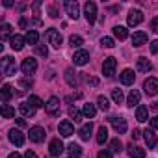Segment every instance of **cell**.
Masks as SVG:
<instances>
[{
	"instance_id": "30bf717a",
	"label": "cell",
	"mask_w": 158,
	"mask_h": 158,
	"mask_svg": "<svg viewBox=\"0 0 158 158\" xmlns=\"http://www.w3.org/2000/svg\"><path fill=\"white\" fill-rule=\"evenodd\" d=\"M28 136H30V141H34V143H41V141L45 139V128H41V127H32Z\"/></svg>"
},
{
	"instance_id": "9a60e30c",
	"label": "cell",
	"mask_w": 158,
	"mask_h": 158,
	"mask_svg": "<svg viewBox=\"0 0 158 158\" xmlns=\"http://www.w3.org/2000/svg\"><path fill=\"white\" fill-rule=\"evenodd\" d=\"M58 130H60V134H61L63 138H71V136L74 134V128H73V125H71L69 121H61V123L58 125Z\"/></svg>"
},
{
	"instance_id": "681fc988",
	"label": "cell",
	"mask_w": 158,
	"mask_h": 158,
	"mask_svg": "<svg viewBox=\"0 0 158 158\" xmlns=\"http://www.w3.org/2000/svg\"><path fill=\"white\" fill-rule=\"evenodd\" d=\"M130 136H132V139H139V136H141V132H139V130H138V128H134V130H132V134H130Z\"/></svg>"
},
{
	"instance_id": "5bb4252c",
	"label": "cell",
	"mask_w": 158,
	"mask_h": 158,
	"mask_svg": "<svg viewBox=\"0 0 158 158\" xmlns=\"http://www.w3.org/2000/svg\"><path fill=\"white\" fill-rule=\"evenodd\" d=\"M110 123H112V127H114L119 134H125V132H127V121H125L123 117H110Z\"/></svg>"
},
{
	"instance_id": "e575fe53",
	"label": "cell",
	"mask_w": 158,
	"mask_h": 158,
	"mask_svg": "<svg viewBox=\"0 0 158 158\" xmlns=\"http://www.w3.org/2000/svg\"><path fill=\"white\" fill-rule=\"evenodd\" d=\"M106 139H108V130H106V127H101V128H99V132H97V143H99V145H102Z\"/></svg>"
},
{
	"instance_id": "f5cc1de1",
	"label": "cell",
	"mask_w": 158,
	"mask_h": 158,
	"mask_svg": "<svg viewBox=\"0 0 158 158\" xmlns=\"http://www.w3.org/2000/svg\"><path fill=\"white\" fill-rule=\"evenodd\" d=\"M19 24H21V28H24V26H26V19H24V17H23V19H21V21H19Z\"/></svg>"
},
{
	"instance_id": "c3c4849f",
	"label": "cell",
	"mask_w": 158,
	"mask_h": 158,
	"mask_svg": "<svg viewBox=\"0 0 158 158\" xmlns=\"http://www.w3.org/2000/svg\"><path fill=\"white\" fill-rule=\"evenodd\" d=\"M48 13H50V17H52V19H56V17H58V10H56L54 6H50V8H48Z\"/></svg>"
},
{
	"instance_id": "8992f818",
	"label": "cell",
	"mask_w": 158,
	"mask_h": 158,
	"mask_svg": "<svg viewBox=\"0 0 158 158\" xmlns=\"http://www.w3.org/2000/svg\"><path fill=\"white\" fill-rule=\"evenodd\" d=\"M143 89L147 95H158V78H147L143 82Z\"/></svg>"
},
{
	"instance_id": "74e56055",
	"label": "cell",
	"mask_w": 158,
	"mask_h": 158,
	"mask_svg": "<svg viewBox=\"0 0 158 158\" xmlns=\"http://www.w3.org/2000/svg\"><path fill=\"white\" fill-rule=\"evenodd\" d=\"M110 149H112L114 152H121V151H123V143H121V139H119V138L112 139V141H110Z\"/></svg>"
},
{
	"instance_id": "603a6c76",
	"label": "cell",
	"mask_w": 158,
	"mask_h": 158,
	"mask_svg": "<svg viewBox=\"0 0 158 158\" xmlns=\"http://www.w3.org/2000/svg\"><path fill=\"white\" fill-rule=\"evenodd\" d=\"M147 43V34L145 32H134V35H132V45L134 47H141V45H145Z\"/></svg>"
},
{
	"instance_id": "d6a6232c",
	"label": "cell",
	"mask_w": 158,
	"mask_h": 158,
	"mask_svg": "<svg viewBox=\"0 0 158 158\" xmlns=\"http://www.w3.org/2000/svg\"><path fill=\"white\" fill-rule=\"evenodd\" d=\"M11 95H13V88H11L10 84H4V86H2V101L8 102V101L11 99Z\"/></svg>"
},
{
	"instance_id": "4fadbf2b",
	"label": "cell",
	"mask_w": 158,
	"mask_h": 158,
	"mask_svg": "<svg viewBox=\"0 0 158 158\" xmlns=\"http://www.w3.org/2000/svg\"><path fill=\"white\" fill-rule=\"evenodd\" d=\"M10 141H11L13 145L21 147V145L24 143V134H23L21 130H17V128H11V130H10Z\"/></svg>"
},
{
	"instance_id": "4316f807",
	"label": "cell",
	"mask_w": 158,
	"mask_h": 158,
	"mask_svg": "<svg viewBox=\"0 0 158 158\" xmlns=\"http://www.w3.org/2000/svg\"><path fill=\"white\" fill-rule=\"evenodd\" d=\"M128 154H130V158H145V151L136 145H128Z\"/></svg>"
},
{
	"instance_id": "7c38bea8",
	"label": "cell",
	"mask_w": 158,
	"mask_h": 158,
	"mask_svg": "<svg viewBox=\"0 0 158 158\" xmlns=\"http://www.w3.org/2000/svg\"><path fill=\"white\" fill-rule=\"evenodd\" d=\"M73 61H74V65H86L89 61V52H86V50H76L74 56H73Z\"/></svg>"
},
{
	"instance_id": "f546056e",
	"label": "cell",
	"mask_w": 158,
	"mask_h": 158,
	"mask_svg": "<svg viewBox=\"0 0 158 158\" xmlns=\"http://www.w3.org/2000/svg\"><path fill=\"white\" fill-rule=\"evenodd\" d=\"M82 114H84L86 117L93 119V117L97 115V108H95V104H84V108H82Z\"/></svg>"
},
{
	"instance_id": "836d02e7",
	"label": "cell",
	"mask_w": 158,
	"mask_h": 158,
	"mask_svg": "<svg viewBox=\"0 0 158 158\" xmlns=\"http://www.w3.org/2000/svg\"><path fill=\"white\" fill-rule=\"evenodd\" d=\"M97 106H99L102 112H108V110H110V101H108L104 95H101V97L97 99Z\"/></svg>"
},
{
	"instance_id": "ffe728a7",
	"label": "cell",
	"mask_w": 158,
	"mask_h": 158,
	"mask_svg": "<svg viewBox=\"0 0 158 158\" xmlns=\"http://www.w3.org/2000/svg\"><path fill=\"white\" fill-rule=\"evenodd\" d=\"M136 67H138V71H141V73H149L151 69H152V63L147 60V58H138V61H136Z\"/></svg>"
},
{
	"instance_id": "d590c367",
	"label": "cell",
	"mask_w": 158,
	"mask_h": 158,
	"mask_svg": "<svg viewBox=\"0 0 158 158\" xmlns=\"http://www.w3.org/2000/svg\"><path fill=\"white\" fill-rule=\"evenodd\" d=\"M69 43H71V47H73V48H78V47H82L84 39H82L80 35H71V37H69Z\"/></svg>"
},
{
	"instance_id": "7dc6e473",
	"label": "cell",
	"mask_w": 158,
	"mask_h": 158,
	"mask_svg": "<svg viewBox=\"0 0 158 158\" xmlns=\"http://www.w3.org/2000/svg\"><path fill=\"white\" fill-rule=\"evenodd\" d=\"M149 123H151V128H152V130H154V128H158V115H154Z\"/></svg>"
},
{
	"instance_id": "7402d4cb",
	"label": "cell",
	"mask_w": 158,
	"mask_h": 158,
	"mask_svg": "<svg viewBox=\"0 0 158 158\" xmlns=\"http://www.w3.org/2000/svg\"><path fill=\"white\" fill-rule=\"evenodd\" d=\"M143 138H145V141H147L149 149H154V147H156V134H154V130H152V128H147V130L143 132Z\"/></svg>"
},
{
	"instance_id": "1f68e13d",
	"label": "cell",
	"mask_w": 158,
	"mask_h": 158,
	"mask_svg": "<svg viewBox=\"0 0 158 158\" xmlns=\"http://www.w3.org/2000/svg\"><path fill=\"white\" fill-rule=\"evenodd\" d=\"M0 112H2V117H6V119L15 117V110H13L11 106H8V104H2V106H0Z\"/></svg>"
},
{
	"instance_id": "e0dca14e",
	"label": "cell",
	"mask_w": 158,
	"mask_h": 158,
	"mask_svg": "<svg viewBox=\"0 0 158 158\" xmlns=\"http://www.w3.org/2000/svg\"><path fill=\"white\" fill-rule=\"evenodd\" d=\"M48 149H50V154H52V156H60V154L63 152V149H65V147H63L61 139H58V138H56V139H52V141H50Z\"/></svg>"
},
{
	"instance_id": "f1b7e54d",
	"label": "cell",
	"mask_w": 158,
	"mask_h": 158,
	"mask_svg": "<svg viewBox=\"0 0 158 158\" xmlns=\"http://www.w3.org/2000/svg\"><path fill=\"white\" fill-rule=\"evenodd\" d=\"M114 35H115L119 41H123V39L128 37V30H127L125 26H114Z\"/></svg>"
},
{
	"instance_id": "83f0119b",
	"label": "cell",
	"mask_w": 158,
	"mask_h": 158,
	"mask_svg": "<svg viewBox=\"0 0 158 158\" xmlns=\"http://www.w3.org/2000/svg\"><path fill=\"white\" fill-rule=\"evenodd\" d=\"M136 119H138L139 123L147 121V119H149V110H147L145 106H138V108H136Z\"/></svg>"
},
{
	"instance_id": "11a10c76",
	"label": "cell",
	"mask_w": 158,
	"mask_h": 158,
	"mask_svg": "<svg viewBox=\"0 0 158 158\" xmlns=\"http://www.w3.org/2000/svg\"><path fill=\"white\" fill-rule=\"evenodd\" d=\"M17 125L19 127H24V119H17Z\"/></svg>"
},
{
	"instance_id": "db71d44e",
	"label": "cell",
	"mask_w": 158,
	"mask_h": 158,
	"mask_svg": "<svg viewBox=\"0 0 158 158\" xmlns=\"http://www.w3.org/2000/svg\"><path fill=\"white\" fill-rule=\"evenodd\" d=\"M10 158H21V154H19V152H11Z\"/></svg>"
},
{
	"instance_id": "cb8c5ba5",
	"label": "cell",
	"mask_w": 158,
	"mask_h": 158,
	"mask_svg": "<svg viewBox=\"0 0 158 158\" xmlns=\"http://www.w3.org/2000/svg\"><path fill=\"white\" fill-rule=\"evenodd\" d=\"M13 35H11V24H8V23H4L2 26H0V39L2 41H8V39H11Z\"/></svg>"
},
{
	"instance_id": "8d00e7d4",
	"label": "cell",
	"mask_w": 158,
	"mask_h": 158,
	"mask_svg": "<svg viewBox=\"0 0 158 158\" xmlns=\"http://www.w3.org/2000/svg\"><path fill=\"white\" fill-rule=\"evenodd\" d=\"M82 115H84V114H82L80 110H76V108H69V117H71V119H74L76 123H78V121H82Z\"/></svg>"
},
{
	"instance_id": "60d3db41",
	"label": "cell",
	"mask_w": 158,
	"mask_h": 158,
	"mask_svg": "<svg viewBox=\"0 0 158 158\" xmlns=\"http://www.w3.org/2000/svg\"><path fill=\"white\" fill-rule=\"evenodd\" d=\"M28 102H30L32 106H35V108H41V106H45V104H43V101H41L39 97H35V95H32V97L28 99Z\"/></svg>"
},
{
	"instance_id": "f907efd6",
	"label": "cell",
	"mask_w": 158,
	"mask_h": 158,
	"mask_svg": "<svg viewBox=\"0 0 158 158\" xmlns=\"http://www.w3.org/2000/svg\"><path fill=\"white\" fill-rule=\"evenodd\" d=\"M24 158H37V154H35L34 151H26V152H24Z\"/></svg>"
},
{
	"instance_id": "b9f144b4",
	"label": "cell",
	"mask_w": 158,
	"mask_h": 158,
	"mask_svg": "<svg viewBox=\"0 0 158 158\" xmlns=\"http://www.w3.org/2000/svg\"><path fill=\"white\" fill-rule=\"evenodd\" d=\"M101 45L106 47V48H112V47H115V41H114L112 37H102V39H101Z\"/></svg>"
},
{
	"instance_id": "f35d334b",
	"label": "cell",
	"mask_w": 158,
	"mask_h": 158,
	"mask_svg": "<svg viewBox=\"0 0 158 158\" xmlns=\"http://www.w3.org/2000/svg\"><path fill=\"white\" fill-rule=\"evenodd\" d=\"M112 99H114V102H117V104H121L123 102V91L121 89H112Z\"/></svg>"
},
{
	"instance_id": "ac0fdd59",
	"label": "cell",
	"mask_w": 158,
	"mask_h": 158,
	"mask_svg": "<svg viewBox=\"0 0 158 158\" xmlns=\"http://www.w3.org/2000/svg\"><path fill=\"white\" fill-rule=\"evenodd\" d=\"M24 43H26V37H23V35H13V37L10 39L11 48H13V50H17V52L24 48Z\"/></svg>"
},
{
	"instance_id": "f6af8a7d",
	"label": "cell",
	"mask_w": 158,
	"mask_h": 158,
	"mask_svg": "<svg viewBox=\"0 0 158 158\" xmlns=\"http://www.w3.org/2000/svg\"><path fill=\"white\" fill-rule=\"evenodd\" d=\"M97 158H112V152H110V151H101V152L97 154Z\"/></svg>"
},
{
	"instance_id": "44dd1931",
	"label": "cell",
	"mask_w": 158,
	"mask_h": 158,
	"mask_svg": "<svg viewBox=\"0 0 158 158\" xmlns=\"http://www.w3.org/2000/svg\"><path fill=\"white\" fill-rule=\"evenodd\" d=\"M139 101H141V95H139V91L138 89H132L130 93H128V97H127V104L128 106H138L139 104Z\"/></svg>"
},
{
	"instance_id": "bcb514c9",
	"label": "cell",
	"mask_w": 158,
	"mask_h": 158,
	"mask_svg": "<svg viewBox=\"0 0 158 158\" xmlns=\"http://www.w3.org/2000/svg\"><path fill=\"white\" fill-rule=\"evenodd\" d=\"M151 52H152V54H158V39L151 43Z\"/></svg>"
},
{
	"instance_id": "9c48e42d",
	"label": "cell",
	"mask_w": 158,
	"mask_h": 158,
	"mask_svg": "<svg viewBox=\"0 0 158 158\" xmlns=\"http://www.w3.org/2000/svg\"><path fill=\"white\" fill-rule=\"evenodd\" d=\"M127 23H128V26H138V24H141V23H143V13H141L139 10H132V11L128 13V17H127Z\"/></svg>"
},
{
	"instance_id": "7a4b0ae2",
	"label": "cell",
	"mask_w": 158,
	"mask_h": 158,
	"mask_svg": "<svg viewBox=\"0 0 158 158\" xmlns=\"http://www.w3.org/2000/svg\"><path fill=\"white\" fill-rule=\"evenodd\" d=\"M47 41H48V45L54 47V48H60L61 43H63L61 34H60L56 28H48V30H47Z\"/></svg>"
},
{
	"instance_id": "5b68a950",
	"label": "cell",
	"mask_w": 158,
	"mask_h": 158,
	"mask_svg": "<svg viewBox=\"0 0 158 158\" xmlns=\"http://www.w3.org/2000/svg\"><path fill=\"white\" fill-rule=\"evenodd\" d=\"M35 69H37V61L34 60V58H26V60H23V63H21V71L24 73V74H34L35 73Z\"/></svg>"
},
{
	"instance_id": "816d5d0a",
	"label": "cell",
	"mask_w": 158,
	"mask_h": 158,
	"mask_svg": "<svg viewBox=\"0 0 158 158\" xmlns=\"http://www.w3.org/2000/svg\"><path fill=\"white\" fill-rule=\"evenodd\" d=\"M88 84H91V86H99V80L95 76H91V78H88Z\"/></svg>"
},
{
	"instance_id": "6da1fadb",
	"label": "cell",
	"mask_w": 158,
	"mask_h": 158,
	"mask_svg": "<svg viewBox=\"0 0 158 158\" xmlns=\"http://www.w3.org/2000/svg\"><path fill=\"white\" fill-rule=\"evenodd\" d=\"M0 71H2L6 76H11V74H15V71H17L15 60H13L11 56H4V58H2V61H0Z\"/></svg>"
},
{
	"instance_id": "3957f363",
	"label": "cell",
	"mask_w": 158,
	"mask_h": 158,
	"mask_svg": "<svg viewBox=\"0 0 158 158\" xmlns=\"http://www.w3.org/2000/svg\"><path fill=\"white\" fill-rule=\"evenodd\" d=\"M115 67H117V60L114 58V56H108L106 60H104V63H102V74L104 76H114L115 74Z\"/></svg>"
},
{
	"instance_id": "ee69618b",
	"label": "cell",
	"mask_w": 158,
	"mask_h": 158,
	"mask_svg": "<svg viewBox=\"0 0 158 158\" xmlns=\"http://www.w3.org/2000/svg\"><path fill=\"white\" fill-rule=\"evenodd\" d=\"M151 32L158 34V17H154V19L151 21Z\"/></svg>"
},
{
	"instance_id": "52a82bcc",
	"label": "cell",
	"mask_w": 158,
	"mask_h": 158,
	"mask_svg": "<svg viewBox=\"0 0 158 158\" xmlns=\"http://www.w3.org/2000/svg\"><path fill=\"white\" fill-rule=\"evenodd\" d=\"M65 80H67V84H69L71 88H76L78 84H80V76H78V73H76L73 67H69V69L65 71Z\"/></svg>"
},
{
	"instance_id": "ab89813d",
	"label": "cell",
	"mask_w": 158,
	"mask_h": 158,
	"mask_svg": "<svg viewBox=\"0 0 158 158\" xmlns=\"http://www.w3.org/2000/svg\"><path fill=\"white\" fill-rule=\"evenodd\" d=\"M35 54L47 58V56H48V48H47V45H37V47H35Z\"/></svg>"
},
{
	"instance_id": "4dcf8cb0",
	"label": "cell",
	"mask_w": 158,
	"mask_h": 158,
	"mask_svg": "<svg viewBox=\"0 0 158 158\" xmlns=\"http://www.w3.org/2000/svg\"><path fill=\"white\" fill-rule=\"evenodd\" d=\"M37 41H39L37 32H35V30H28V32H26V43H28V45H35V47H37Z\"/></svg>"
},
{
	"instance_id": "d4e9b609",
	"label": "cell",
	"mask_w": 158,
	"mask_h": 158,
	"mask_svg": "<svg viewBox=\"0 0 158 158\" xmlns=\"http://www.w3.org/2000/svg\"><path fill=\"white\" fill-rule=\"evenodd\" d=\"M67 151H69V158H80L82 156V147L76 145V143H71L67 147Z\"/></svg>"
},
{
	"instance_id": "ba28073f",
	"label": "cell",
	"mask_w": 158,
	"mask_h": 158,
	"mask_svg": "<svg viewBox=\"0 0 158 158\" xmlns=\"http://www.w3.org/2000/svg\"><path fill=\"white\" fill-rule=\"evenodd\" d=\"M65 11H67V15H69L71 19H74V21L80 17V8H78V4L73 2V0H67V2H65Z\"/></svg>"
},
{
	"instance_id": "7bdbcfd3",
	"label": "cell",
	"mask_w": 158,
	"mask_h": 158,
	"mask_svg": "<svg viewBox=\"0 0 158 158\" xmlns=\"http://www.w3.org/2000/svg\"><path fill=\"white\" fill-rule=\"evenodd\" d=\"M19 86H21V88H32V86H34V80H32V78H21V80H19Z\"/></svg>"
},
{
	"instance_id": "2e32d148",
	"label": "cell",
	"mask_w": 158,
	"mask_h": 158,
	"mask_svg": "<svg viewBox=\"0 0 158 158\" xmlns=\"http://www.w3.org/2000/svg\"><path fill=\"white\" fill-rule=\"evenodd\" d=\"M19 112H21L24 117H34V115H35V106H32V104L26 101V102H21V104H19Z\"/></svg>"
},
{
	"instance_id": "484cf974",
	"label": "cell",
	"mask_w": 158,
	"mask_h": 158,
	"mask_svg": "<svg viewBox=\"0 0 158 158\" xmlns=\"http://www.w3.org/2000/svg\"><path fill=\"white\" fill-rule=\"evenodd\" d=\"M91 132H93V125L91 123H86V125H82V128H80V138L84 139V141H88L89 139V136H91Z\"/></svg>"
},
{
	"instance_id": "8fae6325",
	"label": "cell",
	"mask_w": 158,
	"mask_h": 158,
	"mask_svg": "<svg viewBox=\"0 0 158 158\" xmlns=\"http://www.w3.org/2000/svg\"><path fill=\"white\" fill-rule=\"evenodd\" d=\"M45 110H47L50 115H56V114L60 112V99H58V97H50V99L47 101V104H45Z\"/></svg>"
},
{
	"instance_id": "277c9868",
	"label": "cell",
	"mask_w": 158,
	"mask_h": 158,
	"mask_svg": "<svg viewBox=\"0 0 158 158\" xmlns=\"http://www.w3.org/2000/svg\"><path fill=\"white\" fill-rule=\"evenodd\" d=\"M84 15H86V21L89 24H93L97 21V4L95 2H86L84 6Z\"/></svg>"
},
{
	"instance_id": "d6986e66",
	"label": "cell",
	"mask_w": 158,
	"mask_h": 158,
	"mask_svg": "<svg viewBox=\"0 0 158 158\" xmlns=\"http://www.w3.org/2000/svg\"><path fill=\"white\" fill-rule=\"evenodd\" d=\"M134 78H136V74H134L132 69H125V71L121 73V82H123L125 86H132V84H134Z\"/></svg>"
}]
</instances>
